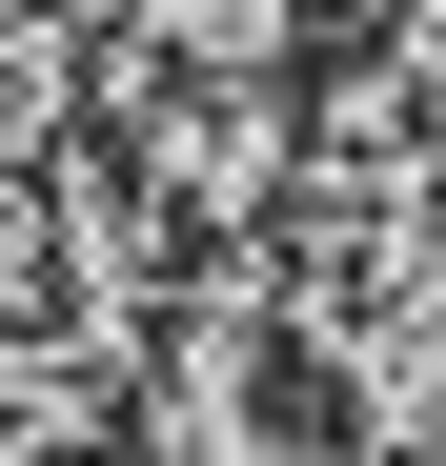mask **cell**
Segmentation results:
<instances>
[{"label": "cell", "mask_w": 446, "mask_h": 466, "mask_svg": "<svg viewBox=\"0 0 446 466\" xmlns=\"http://www.w3.org/2000/svg\"><path fill=\"white\" fill-rule=\"evenodd\" d=\"M142 385V466H325V365H305V304H284L264 244H203L183 304H163V345L122 365Z\"/></svg>", "instance_id": "6da1fadb"}, {"label": "cell", "mask_w": 446, "mask_h": 466, "mask_svg": "<svg viewBox=\"0 0 446 466\" xmlns=\"http://www.w3.org/2000/svg\"><path fill=\"white\" fill-rule=\"evenodd\" d=\"M284 142L305 102L264 82V21H183V41H122V163L183 244H264L284 223Z\"/></svg>", "instance_id": "7a4b0ae2"}, {"label": "cell", "mask_w": 446, "mask_h": 466, "mask_svg": "<svg viewBox=\"0 0 446 466\" xmlns=\"http://www.w3.org/2000/svg\"><path fill=\"white\" fill-rule=\"evenodd\" d=\"M183 223L163 203H142V163H122V142H82V163H41V304H61V345H82L102 385L142 365V345H163V304H183Z\"/></svg>", "instance_id": "3957f363"}, {"label": "cell", "mask_w": 446, "mask_h": 466, "mask_svg": "<svg viewBox=\"0 0 446 466\" xmlns=\"http://www.w3.org/2000/svg\"><path fill=\"white\" fill-rule=\"evenodd\" d=\"M386 82H406V102L446 122V0H406V61H386Z\"/></svg>", "instance_id": "277c9868"}, {"label": "cell", "mask_w": 446, "mask_h": 466, "mask_svg": "<svg viewBox=\"0 0 446 466\" xmlns=\"http://www.w3.org/2000/svg\"><path fill=\"white\" fill-rule=\"evenodd\" d=\"M325 466H446V446H325Z\"/></svg>", "instance_id": "5b68a950"}]
</instances>
